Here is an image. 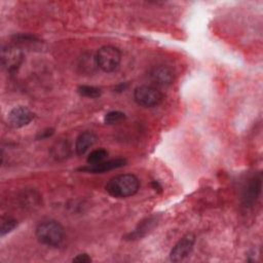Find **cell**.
Segmentation results:
<instances>
[{"instance_id":"6da1fadb","label":"cell","mask_w":263,"mask_h":263,"mask_svg":"<svg viewBox=\"0 0 263 263\" xmlns=\"http://www.w3.org/2000/svg\"><path fill=\"white\" fill-rule=\"evenodd\" d=\"M140 188L139 179L132 174H122L111 178L106 186V191L113 197L125 198L138 192Z\"/></svg>"},{"instance_id":"7a4b0ae2","label":"cell","mask_w":263,"mask_h":263,"mask_svg":"<svg viewBox=\"0 0 263 263\" xmlns=\"http://www.w3.org/2000/svg\"><path fill=\"white\" fill-rule=\"evenodd\" d=\"M38 240L48 247H59L65 237L63 226L54 220L42 221L36 227Z\"/></svg>"},{"instance_id":"3957f363","label":"cell","mask_w":263,"mask_h":263,"mask_svg":"<svg viewBox=\"0 0 263 263\" xmlns=\"http://www.w3.org/2000/svg\"><path fill=\"white\" fill-rule=\"evenodd\" d=\"M121 62L120 50L112 45H105L99 48L96 54L97 66L104 72L115 71Z\"/></svg>"},{"instance_id":"277c9868","label":"cell","mask_w":263,"mask_h":263,"mask_svg":"<svg viewBox=\"0 0 263 263\" xmlns=\"http://www.w3.org/2000/svg\"><path fill=\"white\" fill-rule=\"evenodd\" d=\"M136 103L145 108H151L159 105L163 99L161 91L155 86L141 85L134 91Z\"/></svg>"},{"instance_id":"5b68a950","label":"cell","mask_w":263,"mask_h":263,"mask_svg":"<svg viewBox=\"0 0 263 263\" xmlns=\"http://www.w3.org/2000/svg\"><path fill=\"white\" fill-rule=\"evenodd\" d=\"M24 60L22 49L16 45H6L1 49V63L3 68L9 72L14 73Z\"/></svg>"},{"instance_id":"8992f818","label":"cell","mask_w":263,"mask_h":263,"mask_svg":"<svg viewBox=\"0 0 263 263\" xmlns=\"http://www.w3.org/2000/svg\"><path fill=\"white\" fill-rule=\"evenodd\" d=\"M195 242V236L192 233H187L173 247L170 253V259L174 262L184 260L191 253Z\"/></svg>"},{"instance_id":"52a82bcc","label":"cell","mask_w":263,"mask_h":263,"mask_svg":"<svg viewBox=\"0 0 263 263\" xmlns=\"http://www.w3.org/2000/svg\"><path fill=\"white\" fill-rule=\"evenodd\" d=\"M34 118V113L25 106H16L10 110L7 116V122L14 128L28 125Z\"/></svg>"},{"instance_id":"ba28073f","label":"cell","mask_w":263,"mask_h":263,"mask_svg":"<svg viewBox=\"0 0 263 263\" xmlns=\"http://www.w3.org/2000/svg\"><path fill=\"white\" fill-rule=\"evenodd\" d=\"M151 82L157 86H168L174 81V71L164 65H157L150 69L148 74Z\"/></svg>"},{"instance_id":"9c48e42d","label":"cell","mask_w":263,"mask_h":263,"mask_svg":"<svg viewBox=\"0 0 263 263\" xmlns=\"http://www.w3.org/2000/svg\"><path fill=\"white\" fill-rule=\"evenodd\" d=\"M125 163H126V159L118 157V158H114V159H110V160H105L98 164H88L87 166L80 167L79 171L92 173V174H102V173H105L108 171L122 167L123 165H125Z\"/></svg>"},{"instance_id":"30bf717a","label":"cell","mask_w":263,"mask_h":263,"mask_svg":"<svg viewBox=\"0 0 263 263\" xmlns=\"http://www.w3.org/2000/svg\"><path fill=\"white\" fill-rule=\"evenodd\" d=\"M98 138L97 136L91 132H84L81 133L75 142V151L77 155H83L85 154L90 147H92Z\"/></svg>"},{"instance_id":"8fae6325","label":"cell","mask_w":263,"mask_h":263,"mask_svg":"<svg viewBox=\"0 0 263 263\" xmlns=\"http://www.w3.org/2000/svg\"><path fill=\"white\" fill-rule=\"evenodd\" d=\"M261 191V176H255L248 184L247 189L245 190L243 200L246 204H253L258 198Z\"/></svg>"},{"instance_id":"7c38bea8","label":"cell","mask_w":263,"mask_h":263,"mask_svg":"<svg viewBox=\"0 0 263 263\" xmlns=\"http://www.w3.org/2000/svg\"><path fill=\"white\" fill-rule=\"evenodd\" d=\"M71 154V147L67 140L55 142L50 148V155L55 160H64Z\"/></svg>"},{"instance_id":"4fadbf2b","label":"cell","mask_w":263,"mask_h":263,"mask_svg":"<svg viewBox=\"0 0 263 263\" xmlns=\"http://www.w3.org/2000/svg\"><path fill=\"white\" fill-rule=\"evenodd\" d=\"M155 222H156L155 218H148V219H146L141 224H139L138 228L133 232V234L130 233V237H133V238L142 237L143 235H145L149 231V229H151L154 226Z\"/></svg>"},{"instance_id":"5bb4252c","label":"cell","mask_w":263,"mask_h":263,"mask_svg":"<svg viewBox=\"0 0 263 263\" xmlns=\"http://www.w3.org/2000/svg\"><path fill=\"white\" fill-rule=\"evenodd\" d=\"M108 157V151L100 148V149H96L92 150L88 156H87V163L88 164H98L101 163L103 161H105Z\"/></svg>"},{"instance_id":"9a60e30c","label":"cell","mask_w":263,"mask_h":263,"mask_svg":"<svg viewBox=\"0 0 263 263\" xmlns=\"http://www.w3.org/2000/svg\"><path fill=\"white\" fill-rule=\"evenodd\" d=\"M77 91L80 96L85 98H90V99L99 98L102 95V90L99 87H96L92 85H80L77 88Z\"/></svg>"},{"instance_id":"2e32d148","label":"cell","mask_w":263,"mask_h":263,"mask_svg":"<svg viewBox=\"0 0 263 263\" xmlns=\"http://www.w3.org/2000/svg\"><path fill=\"white\" fill-rule=\"evenodd\" d=\"M125 119V114L121 111H110L104 117V122L106 124H115L121 122Z\"/></svg>"},{"instance_id":"e0dca14e","label":"cell","mask_w":263,"mask_h":263,"mask_svg":"<svg viewBox=\"0 0 263 263\" xmlns=\"http://www.w3.org/2000/svg\"><path fill=\"white\" fill-rule=\"evenodd\" d=\"M17 225L16 220H14L13 218L10 217H3L1 219V228H0V233L1 236L9 233L10 231H12Z\"/></svg>"},{"instance_id":"ac0fdd59","label":"cell","mask_w":263,"mask_h":263,"mask_svg":"<svg viewBox=\"0 0 263 263\" xmlns=\"http://www.w3.org/2000/svg\"><path fill=\"white\" fill-rule=\"evenodd\" d=\"M73 262H77V263H88L91 262V258L87 255V254H79L77 255L74 259Z\"/></svg>"},{"instance_id":"d6986e66","label":"cell","mask_w":263,"mask_h":263,"mask_svg":"<svg viewBox=\"0 0 263 263\" xmlns=\"http://www.w3.org/2000/svg\"><path fill=\"white\" fill-rule=\"evenodd\" d=\"M53 133H54V129H53V128H46V129H44V130H42V132L39 133V135L37 136V139H38V140L47 139V138L51 137V136L53 135Z\"/></svg>"}]
</instances>
